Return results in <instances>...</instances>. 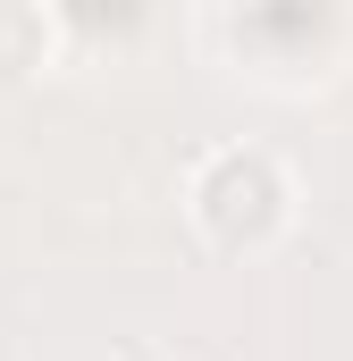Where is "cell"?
I'll return each mask as SVG.
<instances>
[{
  "instance_id": "obj_1",
  "label": "cell",
  "mask_w": 353,
  "mask_h": 361,
  "mask_svg": "<svg viewBox=\"0 0 353 361\" xmlns=\"http://www.w3.org/2000/svg\"><path fill=\"white\" fill-rule=\"evenodd\" d=\"M185 219L210 252H269L294 227V177L261 143H219L185 177Z\"/></svg>"
},
{
  "instance_id": "obj_2",
  "label": "cell",
  "mask_w": 353,
  "mask_h": 361,
  "mask_svg": "<svg viewBox=\"0 0 353 361\" xmlns=\"http://www.w3.org/2000/svg\"><path fill=\"white\" fill-rule=\"evenodd\" d=\"M59 25V51H126L152 25V0H42Z\"/></svg>"
},
{
  "instance_id": "obj_3",
  "label": "cell",
  "mask_w": 353,
  "mask_h": 361,
  "mask_svg": "<svg viewBox=\"0 0 353 361\" xmlns=\"http://www.w3.org/2000/svg\"><path fill=\"white\" fill-rule=\"evenodd\" d=\"M59 59V25L42 0H0V85H34Z\"/></svg>"
}]
</instances>
